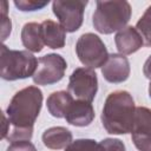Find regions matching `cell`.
Instances as JSON below:
<instances>
[{
	"instance_id": "obj_1",
	"label": "cell",
	"mask_w": 151,
	"mask_h": 151,
	"mask_svg": "<svg viewBox=\"0 0 151 151\" xmlns=\"http://www.w3.org/2000/svg\"><path fill=\"white\" fill-rule=\"evenodd\" d=\"M42 105V92L37 86H27L18 91L11 99L4 114V131L9 127L33 129Z\"/></svg>"
},
{
	"instance_id": "obj_2",
	"label": "cell",
	"mask_w": 151,
	"mask_h": 151,
	"mask_svg": "<svg viewBox=\"0 0 151 151\" xmlns=\"http://www.w3.org/2000/svg\"><path fill=\"white\" fill-rule=\"evenodd\" d=\"M136 105L132 96L124 90L111 92L105 99L101 123L107 133L126 134L131 132L134 120Z\"/></svg>"
},
{
	"instance_id": "obj_3",
	"label": "cell",
	"mask_w": 151,
	"mask_h": 151,
	"mask_svg": "<svg viewBox=\"0 0 151 151\" xmlns=\"http://www.w3.org/2000/svg\"><path fill=\"white\" fill-rule=\"evenodd\" d=\"M131 14V5L125 0L97 1L92 24L99 33L111 34L123 29L130 21Z\"/></svg>"
},
{
	"instance_id": "obj_4",
	"label": "cell",
	"mask_w": 151,
	"mask_h": 151,
	"mask_svg": "<svg viewBox=\"0 0 151 151\" xmlns=\"http://www.w3.org/2000/svg\"><path fill=\"white\" fill-rule=\"evenodd\" d=\"M38 67V59L29 51L9 50L6 45L0 51V76L13 81L33 77Z\"/></svg>"
},
{
	"instance_id": "obj_5",
	"label": "cell",
	"mask_w": 151,
	"mask_h": 151,
	"mask_svg": "<svg viewBox=\"0 0 151 151\" xmlns=\"http://www.w3.org/2000/svg\"><path fill=\"white\" fill-rule=\"evenodd\" d=\"M76 53L80 63L92 70L101 67L109 58L105 44L94 33H84L78 38Z\"/></svg>"
},
{
	"instance_id": "obj_6",
	"label": "cell",
	"mask_w": 151,
	"mask_h": 151,
	"mask_svg": "<svg viewBox=\"0 0 151 151\" xmlns=\"http://www.w3.org/2000/svg\"><path fill=\"white\" fill-rule=\"evenodd\" d=\"M86 6V0H55L52 4V9L63 28L66 32L73 33L83 25Z\"/></svg>"
},
{
	"instance_id": "obj_7",
	"label": "cell",
	"mask_w": 151,
	"mask_h": 151,
	"mask_svg": "<svg viewBox=\"0 0 151 151\" xmlns=\"http://www.w3.org/2000/svg\"><path fill=\"white\" fill-rule=\"evenodd\" d=\"M67 91L77 100L92 103L98 91L96 72L88 67H78L70 76Z\"/></svg>"
},
{
	"instance_id": "obj_8",
	"label": "cell",
	"mask_w": 151,
	"mask_h": 151,
	"mask_svg": "<svg viewBox=\"0 0 151 151\" xmlns=\"http://www.w3.org/2000/svg\"><path fill=\"white\" fill-rule=\"evenodd\" d=\"M67 68V63L60 54L48 53L38 59V67L33 76L37 85H52L60 81Z\"/></svg>"
},
{
	"instance_id": "obj_9",
	"label": "cell",
	"mask_w": 151,
	"mask_h": 151,
	"mask_svg": "<svg viewBox=\"0 0 151 151\" xmlns=\"http://www.w3.org/2000/svg\"><path fill=\"white\" fill-rule=\"evenodd\" d=\"M131 139L139 151H151V110L136 107Z\"/></svg>"
},
{
	"instance_id": "obj_10",
	"label": "cell",
	"mask_w": 151,
	"mask_h": 151,
	"mask_svg": "<svg viewBox=\"0 0 151 151\" xmlns=\"http://www.w3.org/2000/svg\"><path fill=\"white\" fill-rule=\"evenodd\" d=\"M101 74L109 83L118 84L127 80L130 76L129 59L120 53L109 54L106 63L101 66Z\"/></svg>"
},
{
	"instance_id": "obj_11",
	"label": "cell",
	"mask_w": 151,
	"mask_h": 151,
	"mask_svg": "<svg viewBox=\"0 0 151 151\" xmlns=\"http://www.w3.org/2000/svg\"><path fill=\"white\" fill-rule=\"evenodd\" d=\"M114 42L119 53L124 55L137 52L144 45V40L140 33L137 31L136 27L132 26H126L117 32L114 37Z\"/></svg>"
},
{
	"instance_id": "obj_12",
	"label": "cell",
	"mask_w": 151,
	"mask_h": 151,
	"mask_svg": "<svg viewBox=\"0 0 151 151\" xmlns=\"http://www.w3.org/2000/svg\"><path fill=\"white\" fill-rule=\"evenodd\" d=\"M65 119L74 126H88L94 119V110L91 103L84 100H74L70 106Z\"/></svg>"
},
{
	"instance_id": "obj_13",
	"label": "cell",
	"mask_w": 151,
	"mask_h": 151,
	"mask_svg": "<svg viewBox=\"0 0 151 151\" xmlns=\"http://www.w3.org/2000/svg\"><path fill=\"white\" fill-rule=\"evenodd\" d=\"M41 33L44 42L47 47L58 50L63 48L66 42V31L63 26L53 20H44L41 22Z\"/></svg>"
},
{
	"instance_id": "obj_14",
	"label": "cell",
	"mask_w": 151,
	"mask_h": 151,
	"mask_svg": "<svg viewBox=\"0 0 151 151\" xmlns=\"http://www.w3.org/2000/svg\"><path fill=\"white\" fill-rule=\"evenodd\" d=\"M42 143L51 150L66 149L72 143V132L64 126H53L44 131Z\"/></svg>"
},
{
	"instance_id": "obj_15",
	"label": "cell",
	"mask_w": 151,
	"mask_h": 151,
	"mask_svg": "<svg viewBox=\"0 0 151 151\" xmlns=\"http://www.w3.org/2000/svg\"><path fill=\"white\" fill-rule=\"evenodd\" d=\"M21 41L22 45L29 52H41L45 42L41 33V24L27 22L21 29Z\"/></svg>"
},
{
	"instance_id": "obj_16",
	"label": "cell",
	"mask_w": 151,
	"mask_h": 151,
	"mask_svg": "<svg viewBox=\"0 0 151 151\" xmlns=\"http://www.w3.org/2000/svg\"><path fill=\"white\" fill-rule=\"evenodd\" d=\"M73 101V97L68 91H57L48 96L46 105L51 116L55 118H65Z\"/></svg>"
},
{
	"instance_id": "obj_17",
	"label": "cell",
	"mask_w": 151,
	"mask_h": 151,
	"mask_svg": "<svg viewBox=\"0 0 151 151\" xmlns=\"http://www.w3.org/2000/svg\"><path fill=\"white\" fill-rule=\"evenodd\" d=\"M137 31L140 33L146 46H151V6H149L144 14L136 24Z\"/></svg>"
},
{
	"instance_id": "obj_18",
	"label": "cell",
	"mask_w": 151,
	"mask_h": 151,
	"mask_svg": "<svg viewBox=\"0 0 151 151\" xmlns=\"http://www.w3.org/2000/svg\"><path fill=\"white\" fill-rule=\"evenodd\" d=\"M48 0H15L14 5L15 7L21 11V12H33V11H39L42 9L45 6L48 5Z\"/></svg>"
},
{
	"instance_id": "obj_19",
	"label": "cell",
	"mask_w": 151,
	"mask_h": 151,
	"mask_svg": "<svg viewBox=\"0 0 151 151\" xmlns=\"http://www.w3.org/2000/svg\"><path fill=\"white\" fill-rule=\"evenodd\" d=\"M97 145H98V143L94 139L81 138V139L73 140L65 149V151H94Z\"/></svg>"
},
{
	"instance_id": "obj_20",
	"label": "cell",
	"mask_w": 151,
	"mask_h": 151,
	"mask_svg": "<svg viewBox=\"0 0 151 151\" xmlns=\"http://www.w3.org/2000/svg\"><path fill=\"white\" fill-rule=\"evenodd\" d=\"M94 151H126L124 143L117 138H105L98 143Z\"/></svg>"
},
{
	"instance_id": "obj_21",
	"label": "cell",
	"mask_w": 151,
	"mask_h": 151,
	"mask_svg": "<svg viewBox=\"0 0 151 151\" xmlns=\"http://www.w3.org/2000/svg\"><path fill=\"white\" fill-rule=\"evenodd\" d=\"M1 39L2 41H5L12 31V21L7 17V2L5 1L1 2Z\"/></svg>"
},
{
	"instance_id": "obj_22",
	"label": "cell",
	"mask_w": 151,
	"mask_h": 151,
	"mask_svg": "<svg viewBox=\"0 0 151 151\" xmlns=\"http://www.w3.org/2000/svg\"><path fill=\"white\" fill-rule=\"evenodd\" d=\"M6 151H37V149L29 140H19L12 142Z\"/></svg>"
},
{
	"instance_id": "obj_23",
	"label": "cell",
	"mask_w": 151,
	"mask_h": 151,
	"mask_svg": "<svg viewBox=\"0 0 151 151\" xmlns=\"http://www.w3.org/2000/svg\"><path fill=\"white\" fill-rule=\"evenodd\" d=\"M143 72H144V76L151 81V55H149V58L145 60L143 66Z\"/></svg>"
},
{
	"instance_id": "obj_24",
	"label": "cell",
	"mask_w": 151,
	"mask_h": 151,
	"mask_svg": "<svg viewBox=\"0 0 151 151\" xmlns=\"http://www.w3.org/2000/svg\"><path fill=\"white\" fill-rule=\"evenodd\" d=\"M149 96H150V98H151V81H150V84H149Z\"/></svg>"
}]
</instances>
